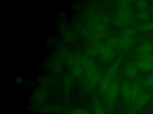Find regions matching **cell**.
<instances>
[{
  "label": "cell",
  "instance_id": "obj_1",
  "mask_svg": "<svg viewBox=\"0 0 153 114\" xmlns=\"http://www.w3.org/2000/svg\"><path fill=\"white\" fill-rule=\"evenodd\" d=\"M83 70L89 84L95 85L99 84L101 78L94 61L90 57L84 56L81 58Z\"/></svg>",
  "mask_w": 153,
  "mask_h": 114
},
{
  "label": "cell",
  "instance_id": "obj_2",
  "mask_svg": "<svg viewBox=\"0 0 153 114\" xmlns=\"http://www.w3.org/2000/svg\"><path fill=\"white\" fill-rule=\"evenodd\" d=\"M120 64V59H116L108 66L104 74V75L101 78V80L99 83V91L102 93L106 94L107 92L112 83V80L118 71Z\"/></svg>",
  "mask_w": 153,
  "mask_h": 114
},
{
  "label": "cell",
  "instance_id": "obj_3",
  "mask_svg": "<svg viewBox=\"0 0 153 114\" xmlns=\"http://www.w3.org/2000/svg\"><path fill=\"white\" fill-rule=\"evenodd\" d=\"M67 60L72 74L76 77H79L83 71L81 59L79 58L77 54L71 53L68 55Z\"/></svg>",
  "mask_w": 153,
  "mask_h": 114
},
{
  "label": "cell",
  "instance_id": "obj_4",
  "mask_svg": "<svg viewBox=\"0 0 153 114\" xmlns=\"http://www.w3.org/2000/svg\"><path fill=\"white\" fill-rule=\"evenodd\" d=\"M135 30L133 28L125 29L119 38V46L121 49H125L132 46L134 41Z\"/></svg>",
  "mask_w": 153,
  "mask_h": 114
},
{
  "label": "cell",
  "instance_id": "obj_5",
  "mask_svg": "<svg viewBox=\"0 0 153 114\" xmlns=\"http://www.w3.org/2000/svg\"><path fill=\"white\" fill-rule=\"evenodd\" d=\"M132 11L130 7H118V10L115 17V24L120 27L125 26L130 23Z\"/></svg>",
  "mask_w": 153,
  "mask_h": 114
},
{
  "label": "cell",
  "instance_id": "obj_6",
  "mask_svg": "<svg viewBox=\"0 0 153 114\" xmlns=\"http://www.w3.org/2000/svg\"><path fill=\"white\" fill-rule=\"evenodd\" d=\"M120 87L117 81L112 82L106 93V100L109 104H113L117 100L119 93Z\"/></svg>",
  "mask_w": 153,
  "mask_h": 114
},
{
  "label": "cell",
  "instance_id": "obj_7",
  "mask_svg": "<svg viewBox=\"0 0 153 114\" xmlns=\"http://www.w3.org/2000/svg\"><path fill=\"white\" fill-rule=\"evenodd\" d=\"M151 94L148 92L141 93V94L132 103V109L136 110L144 106L150 99Z\"/></svg>",
  "mask_w": 153,
  "mask_h": 114
},
{
  "label": "cell",
  "instance_id": "obj_8",
  "mask_svg": "<svg viewBox=\"0 0 153 114\" xmlns=\"http://www.w3.org/2000/svg\"><path fill=\"white\" fill-rule=\"evenodd\" d=\"M101 58L105 61H108L114 58L115 55V49L108 46L104 45L100 53Z\"/></svg>",
  "mask_w": 153,
  "mask_h": 114
},
{
  "label": "cell",
  "instance_id": "obj_9",
  "mask_svg": "<svg viewBox=\"0 0 153 114\" xmlns=\"http://www.w3.org/2000/svg\"><path fill=\"white\" fill-rule=\"evenodd\" d=\"M137 67L136 66L135 63H129L128 64L124 70L126 75L130 78H133L136 77L138 73Z\"/></svg>",
  "mask_w": 153,
  "mask_h": 114
},
{
  "label": "cell",
  "instance_id": "obj_10",
  "mask_svg": "<svg viewBox=\"0 0 153 114\" xmlns=\"http://www.w3.org/2000/svg\"><path fill=\"white\" fill-rule=\"evenodd\" d=\"M140 94H141V83L139 81H136L131 85V96L129 101L133 103Z\"/></svg>",
  "mask_w": 153,
  "mask_h": 114
},
{
  "label": "cell",
  "instance_id": "obj_11",
  "mask_svg": "<svg viewBox=\"0 0 153 114\" xmlns=\"http://www.w3.org/2000/svg\"><path fill=\"white\" fill-rule=\"evenodd\" d=\"M153 50V45L151 43V42L145 41L142 43L137 49V53L138 55L146 54L148 53L152 52Z\"/></svg>",
  "mask_w": 153,
  "mask_h": 114
},
{
  "label": "cell",
  "instance_id": "obj_12",
  "mask_svg": "<svg viewBox=\"0 0 153 114\" xmlns=\"http://www.w3.org/2000/svg\"><path fill=\"white\" fill-rule=\"evenodd\" d=\"M122 97L126 100H130L131 92V86L128 83H124L120 88Z\"/></svg>",
  "mask_w": 153,
  "mask_h": 114
},
{
  "label": "cell",
  "instance_id": "obj_13",
  "mask_svg": "<svg viewBox=\"0 0 153 114\" xmlns=\"http://www.w3.org/2000/svg\"><path fill=\"white\" fill-rule=\"evenodd\" d=\"M103 44L98 43L91 45L86 49V53L89 56H94L97 54H100L102 48L103 46Z\"/></svg>",
  "mask_w": 153,
  "mask_h": 114
},
{
  "label": "cell",
  "instance_id": "obj_14",
  "mask_svg": "<svg viewBox=\"0 0 153 114\" xmlns=\"http://www.w3.org/2000/svg\"><path fill=\"white\" fill-rule=\"evenodd\" d=\"M134 63L136 66L142 70L146 71H151L153 70V62L137 60Z\"/></svg>",
  "mask_w": 153,
  "mask_h": 114
},
{
  "label": "cell",
  "instance_id": "obj_15",
  "mask_svg": "<svg viewBox=\"0 0 153 114\" xmlns=\"http://www.w3.org/2000/svg\"><path fill=\"white\" fill-rule=\"evenodd\" d=\"M106 45L115 49L116 48L118 47L119 46V39L115 37H111L107 40Z\"/></svg>",
  "mask_w": 153,
  "mask_h": 114
},
{
  "label": "cell",
  "instance_id": "obj_16",
  "mask_svg": "<svg viewBox=\"0 0 153 114\" xmlns=\"http://www.w3.org/2000/svg\"><path fill=\"white\" fill-rule=\"evenodd\" d=\"M137 17L139 19L142 21H147L151 17V14L149 11L145 10L143 11H140L138 13Z\"/></svg>",
  "mask_w": 153,
  "mask_h": 114
},
{
  "label": "cell",
  "instance_id": "obj_17",
  "mask_svg": "<svg viewBox=\"0 0 153 114\" xmlns=\"http://www.w3.org/2000/svg\"><path fill=\"white\" fill-rule=\"evenodd\" d=\"M94 114H105V110L101 104L98 102H96L93 106Z\"/></svg>",
  "mask_w": 153,
  "mask_h": 114
},
{
  "label": "cell",
  "instance_id": "obj_18",
  "mask_svg": "<svg viewBox=\"0 0 153 114\" xmlns=\"http://www.w3.org/2000/svg\"><path fill=\"white\" fill-rule=\"evenodd\" d=\"M138 60L153 62V53L152 52L138 55Z\"/></svg>",
  "mask_w": 153,
  "mask_h": 114
},
{
  "label": "cell",
  "instance_id": "obj_19",
  "mask_svg": "<svg viewBox=\"0 0 153 114\" xmlns=\"http://www.w3.org/2000/svg\"><path fill=\"white\" fill-rule=\"evenodd\" d=\"M45 98H46V94H45V93L44 91H41V90H39L38 91L35 93V94H34L35 100H36L38 102L44 100V99Z\"/></svg>",
  "mask_w": 153,
  "mask_h": 114
},
{
  "label": "cell",
  "instance_id": "obj_20",
  "mask_svg": "<svg viewBox=\"0 0 153 114\" xmlns=\"http://www.w3.org/2000/svg\"><path fill=\"white\" fill-rule=\"evenodd\" d=\"M141 31L146 32L153 30V22H146L140 27Z\"/></svg>",
  "mask_w": 153,
  "mask_h": 114
},
{
  "label": "cell",
  "instance_id": "obj_21",
  "mask_svg": "<svg viewBox=\"0 0 153 114\" xmlns=\"http://www.w3.org/2000/svg\"><path fill=\"white\" fill-rule=\"evenodd\" d=\"M70 114H89V112H88L87 110L79 108V109H75L72 110L70 112Z\"/></svg>",
  "mask_w": 153,
  "mask_h": 114
},
{
  "label": "cell",
  "instance_id": "obj_22",
  "mask_svg": "<svg viewBox=\"0 0 153 114\" xmlns=\"http://www.w3.org/2000/svg\"><path fill=\"white\" fill-rule=\"evenodd\" d=\"M137 8L140 10V11H143L145 10L147 7V2L146 1H138L136 4Z\"/></svg>",
  "mask_w": 153,
  "mask_h": 114
},
{
  "label": "cell",
  "instance_id": "obj_23",
  "mask_svg": "<svg viewBox=\"0 0 153 114\" xmlns=\"http://www.w3.org/2000/svg\"><path fill=\"white\" fill-rule=\"evenodd\" d=\"M143 84L146 87H153V76L145 80Z\"/></svg>",
  "mask_w": 153,
  "mask_h": 114
},
{
  "label": "cell",
  "instance_id": "obj_24",
  "mask_svg": "<svg viewBox=\"0 0 153 114\" xmlns=\"http://www.w3.org/2000/svg\"><path fill=\"white\" fill-rule=\"evenodd\" d=\"M130 2L128 1H121L119 2L118 7L120 8H126L130 7Z\"/></svg>",
  "mask_w": 153,
  "mask_h": 114
},
{
  "label": "cell",
  "instance_id": "obj_25",
  "mask_svg": "<svg viewBox=\"0 0 153 114\" xmlns=\"http://www.w3.org/2000/svg\"><path fill=\"white\" fill-rule=\"evenodd\" d=\"M55 109H55L54 107L50 106H47V107H45L44 108V110L45 111H46V112H53L55 110Z\"/></svg>",
  "mask_w": 153,
  "mask_h": 114
}]
</instances>
